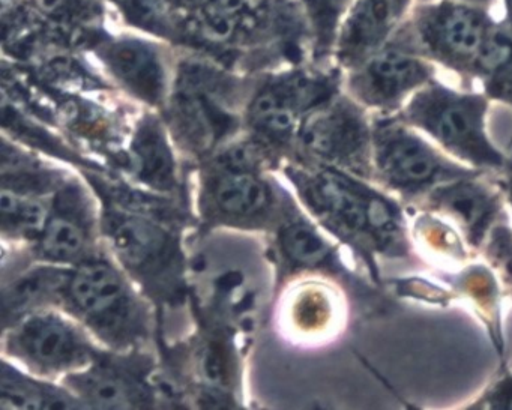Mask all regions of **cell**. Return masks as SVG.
<instances>
[{"label":"cell","mask_w":512,"mask_h":410,"mask_svg":"<svg viewBox=\"0 0 512 410\" xmlns=\"http://www.w3.org/2000/svg\"><path fill=\"white\" fill-rule=\"evenodd\" d=\"M367 179L334 167L305 176L302 190L314 214L359 254L373 280L379 281V257H407L403 208Z\"/></svg>","instance_id":"obj_1"},{"label":"cell","mask_w":512,"mask_h":410,"mask_svg":"<svg viewBox=\"0 0 512 410\" xmlns=\"http://www.w3.org/2000/svg\"><path fill=\"white\" fill-rule=\"evenodd\" d=\"M373 182L404 202L421 203L440 185L484 175L434 148L398 116L382 115L373 124Z\"/></svg>","instance_id":"obj_2"},{"label":"cell","mask_w":512,"mask_h":410,"mask_svg":"<svg viewBox=\"0 0 512 410\" xmlns=\"http://www.w3.org/2000/svg\"><path fill=\"white\" fill-rule=\"evenodd\" d=\"M488 104L479 95H463L430 85L412 98L400 118L424 131L446 154L481 172L505 169L506 158L488 139Z\"/></svg>","instance_id":"obj_3"},{"label":"cell","mask_w":512,"mask_h":410,"mask_svg":"<svg viewBox=\"0 0 512 410\" xmlns=\"http://www.w3.org/2000/svg\"><path fill=\"white\" fill-rule=\"evenodd\" d=\"M305 151L323 166L373 181V127L349 101H328L308 113L299 131Z\"/></svg>","instance_id":"obj_4"},{"label":"cell","mask_w":512,"mask_h":410,"mask_svg":"<svg viewBox=\"0 0 512 410\" xmlns=\"http://www.w3.org/2000/svg\"><path fill=\"white\" fill-rule=\"evenodd\" d=\"M67 292L74 308L106 340L125 343L139 332L140 314L133 295L107 263L80 266L67 284Z\"/></svg>","instance_id":"obj_5"},{"label":"cell","mask_w":512,"mask_h":410,"mask_svg":"<svg viewBox=\"0 0 512 410\" xmlns=\"http://www.w3.org/2000/svg\"><path fill=\"white\" fill-rule=\"evenodd\" d=\"M334 85L325 77L287 73L269 82L254 98L251 124L263 133L286 137L295 130L302 113L313 112L332 100Z\"/></svg>","instance_id":"obj_6"},{"label":"cell","mask_w":512,"mask_h":410,"mask_svg":"<svg viewBox=\"0 0 512 410\" xmlns=\"http://www.w3.org/2000/svg\"><path fill=\"white\" fill-rule=\"evenodd\" d=\"M353 68L350 86L355 97L385 113L400 109L404 98L430 79L427 65L400 49L377 50Z\"/></svg>","instance_id":"obj_7"},{"label":"cell","mask_w":512,"mask_h":410,"mask_svg":"<svg viewBox=\"0 0 512 410\" xmlns=\"http://www.w3.org/2000/svg\"><path fill=\"white\" fill-rule=\"evenodd\" d=\"M418 35L428 52L452 67L475 70L476 59L488 35L481 11L460 4L428 8L418 19Z\"/></svg>","instance_id":"obj_8"},{"label":"cell","mask_w":512,"mask_h":410,"mask_svg":"<svg viewBox=\"0 0 512 410\" xmlns=\"http://www.w3.org/2000/svg\"><path fill=\"white\" fill-rule=\"evenodd\" d=\"M482 175L458 179L440 185L421 203L424 209L451 218L472 247L484 244L496 229L497 218L502 214V188L488 187Z\"/></svg>","instance_id":"obj_9"},{"label":"cell","mask_w":512,"mask_h":410,"mask_svg":"<svg viewBox=\"0 0 512 410\" xmlns=\"http://www.w3.org/2000/svg\"><path fill=\"white\" fill-rule=\"evenodd\" d=\"M13 341L17 352L41 370H70L91 355L76 329L55 314L29 316L14 332Z\"/></svg>","instance_id":"obj_10"},{"label":"cell","mask_w":512,"mask_h":410,"mask_svg":"<svg viewBox=\"0 0 512 410\" xmlns=\"http://www.w3.org/2000/svg\"><path fill=\"white\" fill-rule=\"evenodd\" d=\"M97 55L125 88L158 104L166 91L163 61L154 44L139 38H118L97 44Z\"/></svg>","instance_id":"obj_11"},{"label":"cell","mask_w":512,"mask_h":410,"mask_svg":"<svg viewBox=\"0 0 512 410\" xmlns=\"http://www.w3.org/2000/svg\"><path fill=\"white\" fill-rule=\"evenodd\" d=\"M106 229L116 253L134 271L158 275L169 268L175 248L157 224L134 215L116 214L107 220Z\"/></svg>","instance_id":"obj_12"},{"label":"cell","mask_w":512,"mask_h":410,"mask_svg":"<svg viewBox=\"0 0 512 410\" xmlns=\"http://www.w3.org/2000/svg\"><path fill=\"white\" fill-rule=\"evenodd\" d=\"M406 4L407 0H358L341 32V61L356 67L377 52L397 25Z\"/></svg>","instance_id":"obj_13"},{"label":"cell","mask_w":512,"mask_h":410,"mask_svg":"<svg viewBox=\"0 0 512 410\" xmlns=\"http://www.w3.org/2000/svg\"><path fill=\"white\" fill-rule=\"evenodd\" d=\"M73 385L95 406L127 409L145 403L146 391L139 380L106 365L74 377Z\"/></svg>","instance_id":"obj_14"},{"label":"cell","mask_w":512,"mask_h":410,"mask_svg":"<svg viewBox=\"0 0 512 410\" xmlns=\"http://www.w3.org/2000/svg\"><path fill=\"white\" fill-rule=\"evenodd\" d=\"M137 175L145 184L169 190L175 184V163L166 136L158 122L145 121L131 146Z\"/></svg>","instance_id":"obj_15"},{"label":"cell","mask_w":512,"mask_h":410,"mask_svg":"<svg viewBox=\"0 0 512 410\" xmlns=\"http://www.w3.org/2000/svg\"><path fill=\"white\" fill-rule=\"evenodd\" d=\"M214 199L224 214L232 217H250L259 214L271 200L265 182L245 170H230L217 179Z\"/></svg>","instance_id":"obj_16"},{"label":"cell","mask_w":512,"mask_h":410,"mask_svg":"<svg viewBox=\"0 0 512 410\" xmlns=\"http://www.w3.org/2000/svg\"><path fill=\"white\" fill-rule=\"evenodd\" d=\"M0 388V406L4 409H68L79 406V403L59 394L56 389L31 382L16 371L8 370L7 365H4Z\"/></svg>","instance_id":"obj_17"},{"label":"cell","mask_w":512,"mask_h":410,"mask_svg":"<svg viewBox=\"0 0 512 410\" xmlns=\"http://www.w3.org/2000/svg\"><path fill=\"white\" fill-rule=\"evenodd\" d=\"M125 19L137 28L181 41V17L173 0H115Z\"/></svg>","instance_id":"obj_18"},{"label":"cell","mask_w":512,"mask_h":410,"mask_svg":"<svg viewBox=\"0 0 512 410\" xmlns=\"http://www.w3.org/2000/svg\"><path fill=\"white\" fill-rule=\"evenodd\" d=\"M281 244L284 253L296 265L317 266L332 265L334 251L320 233L305 221H295L284 227L281 232Z\"/></svg>","instance_id":"obj_19"},{"label":"cell","mask_w":512,"mask_h":410,"mask_svg":"<svg viewBox=\"0 0 512 410\" xmlns=\"http://www.w3.org/2000/svg\"><path fill=\"white\" fill-rule=\"evenodd\" d=\"M85 230L65 215L49 218L40 236V250L46 259L73 262L85 251Z\"/></svg>","instance_id":"obj_20"},{"label":"cell","mask_w":512,"mask_h":410,"mask_svg":"<svg viewBox=\"0 0 512 410\" xmlns=\"http://www.w3.org/2000/svg\"><path fill=\"white\" fill-rule=\"evenodd\" d=\"M0 211L5 230L22 235L41 236L49 217L46 208L37 200L20 196L17 191L4 188L0 196Z\"/></svg>","instance_id":"obj_21"},{"label":"cell","mask_w":512,"mask_h":410,"mask_svg":"<svg viewBox=\"0 0 512 410\" xmlns=\"http://www.w3.org/2000/svg\"><path fill=\"white\" fill-rule=\"evenodd\" d=\"M350 2L352 0H301L317 56H323L331 49L341 17L346 13Z\"/></svg>","instance_id":"obj_22"},{"label":"cell","mask_w":512,"mask_h":410,"mask_svg":"<svg viewBox=\"0 0 512 410\" xmlns=\"http://www.w3.org/2000/svg\"><path fill=\"white\" fill-rule=\"evenodd\" d=\"M500 188H502L503 193H505L506 199H508L509 205L512 208V173L505 179V181H500Z\"/></svg>","instance_id":"obj_23"},{"label":"cell","mask_w":512,"mask_h":410,"mask_svg":"<svg viewBox=\"0 0 512 410\" xmlns=\"http://www.w3.org/2000/svg\"><path fill=\"white\" fill-rule=\"evenodd\" d=\"M478 2H482V0H478Z\"/></svg>","instance_id":"obj_24"}]
</instances>
